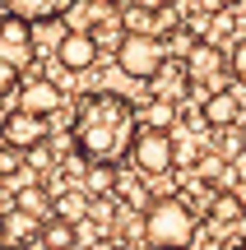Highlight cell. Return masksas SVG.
<instances>
[{
    "label": "cell",
    "instance_id": "1",
    "mask_svg": "<svg viewBox=\"0 0 246 250\" xmlns=\"http://www.w3.org/2000/svg\"><path fill=\"white\" fill-rule=\"evenodd\" d=\"M139 134V107L126 93H79L70 111V148L84 162H126Z\"/></svg>",
    "mask_w": 246,
    "mask_h": 250
},
{
    "label": "cell",
    "instance_id": "2",
    "mask_svg": "<svg viewBox=\"0 0 246 250\" xmlns=\"http://www.w3.org/2000/svg\"><path fill=\"white\" fill-rule=\"evenodd\" d=\"M200 236V213L181 195H158L144 208V241L154 250H191Z\"/></svg>",
    "mask_w": 246,
    "mask_h": 250
},
{
    "label": "cell",
    "instance_id": "3",
    "mask_svg": "<svg viewBox=\"0 0 246 250\" xmlns=\"http://www.w3.org/2000/svg\"><path fill=\"white\" fill-rule=\"evenodd\" d=\"M116 65H121V74H130V79L154 83L158 70L167 65L163 33H130V28H126V37H121V46H116Z\"/></svg>",
    "mask_w": 246,
    "mask_h": 250
},
{
    "label": "cell",
    "instance_id": "4",
    "mask_svg": "<svg viewBox=\"0 0 246 250\" xmlns=\"http://www.w3.org/2000/svg\"><path fill=\"white\" fill-rule=\"evenodd\" d=\"M130 167H139L144 176H163L177 167V139L172 130H158V125H139L135 144H130Z\"/></svg>",
    "mask_w": 246,
    "mask_h": 250
},
{
    "label": "cell",
    "instance_id": "5",
    "mask_svg": "<svg viewBox=\"0 0 246 250\" xmlns=\"http://www.w3.org/2000/svg\"><path fill=\"white\" fill-rule=\"evenodd\" d=\"M186 74H191V83H195L200 93L228 88V79H232V56L223 51L214 37H200V46L186 56Z\"/></svg>",
    "mask_w": 246,
    "mask_h": 250
},
{
    "label": "cell",
    "instance_id": "6",
    "mask_svg": "<svg viewBox=\"0 0 246 250\" xmlns=\"http://www.w3.org/2000/svg\"><path fill=\"white\" fill-rule=\"evenodd\" d=\"M98 56H102V46H98V37H93L89 28H65L61 42L51 46V61L61 65V70H70V74H89L93 65H98Z\"/></svg>",
    "mask_w": 246,
    "mask_h": 250
},
{
    "label": "cell",
    "instance_id": "7",
    "mask_svg": "<svg viewBox=\"0 0 246 250\" xmlns=\"http://www.w3.org/2000/svg\"><path fill=\"white\" fill-rule=\"evenodd\" d=\"M0 61H14L23 70L37 65V42H33V23L23 14H0Z\"/></svg>",
    "mask_w": 246,
    "mask_h": 250
},
{
    "label": "cell",
    "instance_id": "8",
    "mask_svg": "<svg viewBox=\"0 0 246 250\" xmlns=\"http://www.w3.org/2000/svg\"><path fill=\"white\" fill-rule=\"evenodd\" d=\"M51 116H37V111H23V107H14L9 116H0V139L5 144H19V148H42L46 139H51V125H46Z\"/></svg>",
    "mask_w": 246,
    "mask_h": 250
},
{
    "label": "cell",
    "instance_id": "9",
    "mask_svg": "<svg viewBox=\"0 0 246 250\" xmlns=\"http://www.w3.org/2000/svg\"><path fill=\"white\" fill-rule=\"evenodd\" d=\"M14 107L37 111V116H56V111L65 107V88H61L56 79H46V74H33V79H23V83H19Z\"/></svg>",
    "mask_w": 246,
    "mask_h": 250
},
{
    "label": "cell",
    "instance_id": "10",
    "mask_svg": "<svg viewBox=\"0 0 246 250\" xmlns=\"http://www.w3.org/2000/svg\"><path fill=\"white\" fill-rule=\"evenodd\" d=\"M200 121L209 130H228V125H242V93L237 88H214L200 98Z\"/></svg>",
    "mask_w": 246,
    "mask_h": 250
},
{
    "label": "cell",
    "instance_id": "11",
    "mask_svg": "<svg viewBox=\"0 0 246 250\" xmlns=\"http://www.w3.org/2000/svg\"><path fill=\"white\" fill-rule=\"evenodd\" d=\"M0 5H5L9 14H23L33 28H46V23H61V19H70L74 9L84 5V0H0Z\"/></svg>",
    "mask_w": 246,
    "mask_h": 250
},
{
    "label": "cell",
    "instance_id": "12",
    "mask_svg": "<svg viewBox=\"0 0 246 250\" xmlns=\"http://www.w3.org/2000/svg\"><path fill=\"white\" fill-rule=\"evenodd\" d=\"M0 241L5 246H37L42 241V218H33L28 213V208H5V213H0Z\"/></svg>",
    "mask_w": 246,
    "mask_h": 250
},
{
    "label": "cell",
    "instance_id": "13",
    "mask_svg": "<svg viewBox=\"0 0 246 250\" xmlns=\"http://www.w3.org/2000/svg\"><path fill=\"white\" fill-rule=\"evenodd\" d=\"M14 204L28 208L33 218H42V223H46V218H56V190L46 186V181H28V186L14 195Z\"/></svg>",
    "mask_w": 246,
    "mask_h": 250
},
{
    "label": "cell",
    "instance_id": "14",
    "mask_svg": "<svg viewBox=\"0 0 246 250\" xmlns=\"http://www.w3.org/2000/svg\"><path fill=\"white\" fill-rule=\"evenodd\" d=\"M246 218V195H237V190H214L209 199V213H204V223H219V227H232Z\"/></svg>",
    "mask_w": 246,
    "mask_h": 250
},
{
    "label": "cell",
    "instance_id": "15",
    "mask_svg": "<svg viewBox=\"0 0 246 250\" xmlns=\"http://www.w3.org/2000/svg\"><path fill=\"white\" fill-rule=\"evenodd\" d=\"M177 116H181V102L163 98V93H154V98L139 102V125H158V130H172Z\"/></svg>",
    "mask_w": 246,
    "mask_h": 250
},
{
    "label": "cell",
    "instance_id": "16",
    "mask_svg": "<svg viewBox=\"0 0 246 250\" xmlns=\"http://www.w3.org/2000/svg\"><path fill=\"white\" fill-rule=\"evenodd\" d=\"M42 246L46 250H79L84 241H79V223H70V218H46L42 223Z\"/></svg>",
    "mask_w": 246,
    "mask_h": 250
},
{
    "label": "cell",
    "instance_id": "17",
    "mask_svg": "<svg viewBox=\"0 0 246 250\" xmlns=\"http://www.w3.org/2000/svg\"><path fill=\"white\" fill-rule=\"evenodd\" d=\"M116 199H126V204L130 208H149V204H154V199H149V186H144V171H139V167H121L116 171Z\"/></svg>",
    "mask_w": 246,
    "mask_h": 250
},
{
    "label": "cell",
    "instance_id": "18",
    "mask_svg": "<svg viewBox=\"0 0 246 250\" xmlns=\"http://www.w3.org/2000/svg\"><path fill=\"white\" fill-rule=\"evenodd\" d=\"M84 190L89 195H116V171H121V162H84Z\"/></svg>",
    "mask_w": 246,
    "mask_h": 250
},
{
    "label": "cell",
    "instance_id": "19",
    "mask_svg": "<svg viewBox=\"0 0 246 250\" xmlns=\"http://www.w3.org/2000/svg\"><path fill=\"white\" fill-rule=\"evenodd\" d=\"M89 190H56V213L61 218H70V223H84V218H89Z\"/></svg>",
    "mask_w": 246,
    "mask_h": 250
},
{
    "label": "cell",
    "instance_id": "20",
    "mask_svg": "<svg viewBox=\"0 0 246 250\" xmlns=\"http://www.w3.org/2000/svg\"><path fill=\"white\" fill-rule=\"evenodd\" d=\"M163 42H167V56H177V61H186V56L200 46V33H195L191 23H172L163 33Z\"/></svg>",
    "mask_w": 246,
    "mask_h": 250
},
{
    "label": "cell",
    "instance_id": "21",
    "mask_svg": "<svg viewBox=\"0 0 246 250\" xmlns=\"http://www.w3.org/2000/svg\"><path fill=\"white\" fill-rule=\"evenodd\" d=\"M23 167H28V148L0 139V181H19V176H23Z\"/></svg>",
    "mask_w": 246,
    "mask_h": 250
},
{
    "label": "cell",
    "instance_id": "22",
    "mask_svg": "<svg viewBox=\"0 0 246 250\" xmlns=\"http://www.w3.org/2000/svg\"><path fill=\"white\" fill-rule=\"evenodd\" d=\"M89 218H93V227L107 236L112 223H116V195H93L89 199Z\"/></svg>",
    "mask_w": 246,
    "mask_h": 250
},
{
    "label": "cell",
    "instance_id": "23",
    "mask_svg": "<svg viewBox=\"0 0 246 250\" xmlns=\"http://www.w3.org/2000/svg\"><path fill=\"white\" fill-rule=\"evenodd\" d=\"M19 83H23V65L0 61V102H5V98H14V93H19Z\"/></svg>",
    "mask_w": 246,
    "mask_h": 250
},
{
    "label": "cell",
    "instance_id": "24",
    "mask_svg": "<svg viewBox=\"0 0 246 250\" xmlns=\"http://www.w3.org/2000/svg\"><path fill=\"white\" fill-rule=\"evenodd\" d=\"M232 79L242 83V93H246V37H237V42H232Z\"/></svg>",
    "mask_w": 246,
    "mask_h": 250
},
{
    "label": "cell",
    "instance_id": "25",
    "mask_svg": "<svg viewBox=\"0 0 246 250\" xmlns=\"http://www.w3.org/2000/svg\"><path fill=\"white\" fill-rule=\"evenodd\" d=\"M214 5H223V9H232V5H242V0H214Z\"/></svg>",
    "mask_w": 246,
    "mask_h": 250
},
{
    "label": "cell",
    "instance_id": "26",
    "mask_svg": "<svg viewBox=\"0 0 246 250\" xmlns=\"http://www.w3.org/2000/svg\"><path fill=\"white\" fill-rule=\"evenodd\" d=\"M121 250H154V246H121Z\"/></svg>",
    "mask_w": 246,
    "mask_h": 250
},
{
    "label": "cell",
    "instance_id": "27",
    "mask_svg": "<svg viewBox=\"0 0 246 250\" xmlns=\"http://www.w3.org/2000/svg\"><path fill=\"white\" fill-rule=\"evenodd\" d=\"M154 5H181V0H154Z\"/></svg>",
    "mask_w": 246,
    "mask_h": 250
},
{
    "label": "cell",
    "instance_id": "28",
    "mask_svg": "<svg viewBox=\"0 0 246 250\" xmlns=\"http://www.w3.org/2000/svg\"><path fill=\"white\" fill-rule=\"evenodd\" d=\"M0 250H23V246H5V241H0Z\"/></svg>",
    "mask_w": 246,
    "mask_h": 250
},
{
    "label": "cell",
    "instance_id": "29",
    "mask_svg": "<svg viewBox=\"0 0 246 250\" xmlns=\"http://www.w3.org/2000/svg\"><path fill=\"white\" fill-rule=\"evenodd\" d=\"M232 250H246V246H232Z\"/></svg>",
    "mask_w": 246,
    "mask_h": 250
}]
</instances>
